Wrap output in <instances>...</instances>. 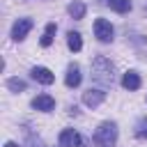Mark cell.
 Listing matches in <instances>:
<instances>
[{"label": "cell", "mask_w": 147, "mask_h": 147, "mask_svg": "<svg viewBox=\"0 0 147 147\" xmlns=\"http://www.w3.org/2000/svg\"><path fill=\"white\" fill-rule=\"evenodd\" d=\"M113 71H115V67H113V62L106 55H96L94 57V62H92V78L96 83L110 85L113 83Z\"/></svg>", "instance_id": "cell-1"}, {"label": "cell", "mask_w": 147, "mask_h": 147, "mask_svg": "<svg viewBox=\"0 0 147 147\" xmlns=\"http://www.w3.org/2000/svg\"><path fill=\"white\" fill-rule=\"evenodd\" d=\"M117 142V124L115 122H101L94 131V145L96 147H115Z\"/></svg>", "instance_id": "cell-2"}, {"label": "cell", "mask_w": 147, "mask_h": 147, "mask_svg": "<svg viewBox=\"0 0 147 147\" xmlns=\"http://www.w3.org/2000/svg\"><path fill=\"white\" fill-rule=\"evenodd\" d=\"M94 37H96L101 44H110L113 37H115V28L110 25V21L96 18V21H94Z\"/></svg>", "instance_id": "cell-3"}, {"label": "cell", "mask_w": 147, "mask_h": 147, "mask_svg": "<svg viewBox=\"0 0 147 147\" xmlns=\"http://www.w3.org/2000/svg\"><path fill=\"white\" fill-rule=\"evenodd\" d=\"M30 30H32V18H18L11 25V39L14 41H21V39H25V34Z\"/></svg>", "instance_id": "cell-4"}, {"label": "cell", "mask_w": 147, "mask_h": 147, "mask_svg": "<svg viewBox=\"0 0 147 147\" xmlns=\"http://www.w3.org/2000/svg\"><path fill=\"white\" fill-rule=\"evenodd\" d=\"M83 145V138L76 129H64L60 133V147H80Z\"/></svg>", "instance_id": "cell-5"}, {"label": "cell", "mask_w": 147, "mask_h": 147, "mask_svg": "<svg viewBox=\"0 0 147 147\" xmlns=\"http://www.w3.org/2000/svg\"><path fill=\"white\" fill-rule=\"evenodd\" d=\"M103 99H106V92L103 90H87V92H83V103L87 106V108H96V106H101L103 103Z\"/></svg>", "instance_id": "cell-6"}, {"label": "cell", "mask_w": 147, "mask_h": 147, "mask_svg": "<svg viewBox=\"0 0 147 147\" xmlns=\"http://www.w3.org/2000/svg\"><path fill=\"white\" fill-rule=\"evenodd\" d=\"M32 108L34 110H41V113H51L55 108V99L51 94H37L32 99Z\"/></svg>", "instance_id": "cell-7"}, {"label": "cell", "mask_w": 147, "mask_h": 147, "mask_svg": "<svg viewBox=\"0 0 147 147\" xmlns=\"http://www.w3.org/2000/svg\"><path fill=\"white\" fill-rule=\"evenodd\" d=\"M30 76H32L37 83H41V85H51V83L55 80V74H53L51 69H46V67H32Z\"/></svg>", "instance_id": "cell-8"}, {"label": "cell", "mask_w": 147, "mask_h": 147, "mask_svg": "<svg viewBox=\"0 0 147 147\" xmlns=\"http://www.w3.org/2000/svg\"><path fill=\"white\" fill-rule=\"evenodd\" d=\"M80 80H83V76H80L78 64H69V67H67V76H64L67 87H78V85H80Z\"/></svg>", "instance_id": "cell-9"}, {"label": "cell", "mask_w": 147, "mask_h": 147, "mask_svg": "<svg viewBox=\"0 0 147 147\" xmlns=\"http://www.w3.org/2000/svg\"><path fill=\"white\" fill-rule=\"evenodd\" d=\"M140 76H138V71H126L124 76H122V87L124 90H138L140 87Z\"/></svg>", "instance_id": "cell-10"}, {"label": "cell", "mask_w": 147, "mask_h": 147, "mask_svg": "<svg viewBox=\"0 0 147 147\" xmlns=\"http://www.w3.org/2000/svg\"><path fill=\"white\" fill-rule=\"evenodd\" d=\"M67 11H69V16H71V18H76V21H80V18L85 16V5H83L80 0H74V2H69V7H67Z\"/></svg>", "instance_id": "cell-11"}, {"label": "cell", "mask_w": 147, "mask_h": 147, "mask_svg": "<svg viewBox=\"0 0 147 147\" xmlns=\"http://www.w3.org/2000/svg\"><path fill=\"white\" fill-rule=\"evenodd\" d=\"M55 30H57L55 23H48V25H46V30H44V34H41V39H39V44H41L44 48L53 44V39H55Z\"/></svg>", "instance_id": "cell-12"}, {"label": "cell", "mask_w": 147, "mask_h": 147, "mask_svg": "<svg viewBox=\"0 0 147 147\" xmlns=\"http://www.w3.org/2000/svg\"><path fill=\"white\" fill-rule=\"evenodd\" d=\"M67 46H69V51H74V53H78L80 48H83V39H80V34L78 32H67Z\"/></svg>", "instance_id": "cell-13"}, {"label": "cell", "mask_w": 147, "mask_h": 147, "mask_svg": "<svg viewBox=\"0 0 147 147\" xmlns=\"http://www.w3.org/2000/svg\"><path fill=\"white\" fill-rule=\"evenodd\" d=\"M106 5L117 14H126L131 9V0H106Z\"/></svg>", "instance_id": "cell-14"}, {"label": "cell", "mask_w": 147, "mask_h": 147, "mask_svg": "<svg viewBox=\"0 0 147 147\" xmlns=\"http://www.w3.org/2000/svg\"><path fill=\"white\" fill-rule=\"evenodd\" d=\"M7 87H9L11 92H23V90H25V80H21V78H9V80H7Z\"/></svg>", "instance_id": "cell-15"}, {"label": "cell", "mask_w": 147, "mask_h": 147, "mask_svg": "<svg viewBox=\"0 0 147 147\" xmlns=\"http://www.w3.org/2000/svg\"><path fill=\"white\" fill-rule=\"evenodd\" d=\"M136 136L138 138H147V117H140L136 124Z\"/></svg>", "instance_id": "cell-16"}, {"label": "cell", "mask_w": 147, "mask_h": 147, "mask_svg": "<svg viewBox=\"0 0 147 147\" xmlns=\"http://www.w3.org/2000/svg\"><path fill=\"white\" fill-rule=\"evenodd\" d=\"M5 147H18V145H16L14 140H7V142H5Z\"/></svg>", "instance_id": "cell-17"}]
</instances>
